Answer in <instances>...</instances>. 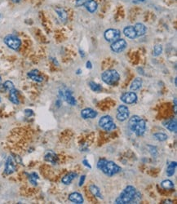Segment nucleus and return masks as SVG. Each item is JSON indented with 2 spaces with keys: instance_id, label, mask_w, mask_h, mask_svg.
Masks as SVG:
<instances>
[{
  "instance_id": "nucleus-25",
  "label": "nucleus",
  "mask_w": 177,
  "mask_h": 204,
  "mask_svg": "<svg viewBox=\"0 0 177 204\" xmlns=\"http://www.w3.org/2000/svg\"><path fill=\"white\" fill-rule=\"evenodd\" d=\"M130 116V111L127 112H117L116 118L119 122L126 121Z\"/></svg>"
},
{
  "instance_id": "nucleus-6",
  "label": "nucleus",
  "mask_w": 177,
  "mask_h": 204,
  "mask_svg": "<svg viewBox=\"0 0 177 204\" xmlns=\"http://www.w3.org/2000/svg\"><path fill=\"white\" fill-rule=\"evenodd\" d=\"M59 96L61 99L66 101L69 104L72 105V106H74L77 104L76 99L74 97L73 94H72V92L68 89L67 88H60L59 90Z\"/></svg>"
},
{
  "instance_id": "nucleus-37",
  "label": "nucleus",
  "mask_w": 177,
  "mask_h": 204,
  "mask_svg": "<svg viewBox=\"0 0 177 204\" xmlns=\"http://www.w3.org/2000/svg\"><path fill=\"white\" fill-rule=\"evenodd\" d=\"M13 158H14V160L16 163H20V164H22V161H21V157L18 156V155H16V154H14L13 155Z\"/></svg>"
},
{
  "instance_id": "nucleus-48",
  "label": "nucleus",
  "mask_w": 177,
  "mask_h": 204,
  "mask_svg": "<svg viewBox=\"0 0 177 204\" xmlns=\"http://www.w3.org/2000/svg\"><path fill=\"white\" fill-rule=\"evenodd\" d=\"M0 18H1V15H0Z\"/></svg>"
},
{
  "instance_id": "nucleus-29",
  "label": "nucleus",
  "mask_w": 177,
  "mask_h": 204,
  "mask_svg": "<svg viewBox=\"0 0 177 204\" xmlns=\"http://www.w3.org/2000/svg\"><path fill=\"white\" fill-rule=\"evenodd\" d=\"M89 87H90L91 91L96 92H101V91H102V86L98 84V83H95L93 81L89 82Z\"/></svg>"
},
{
  "instance_id": "nucleus-4",
  "label": "nucleus",
  "mask_w": 177,
  "mask_h": 204,
  "mask_svg": "<svg viewBox=\"0 0 177 204\" xmlns=\"http://www.w3.org/2000/svg\"><path fill=\"white\" fill-rule=\"evenodd\" d=\"M104 174H106L108 176H113L116 175V174L119 173L120 171H122L121 167H119L117 163H115L113 161H107L105 166L101 168V170Z\"/></svg>"
},
{
  "instance_id": "nucleus-24",
  "label": "nucleus",
  "mask_w": 177,
  "mask_h": 204,
  "mask_svg": "<svg viewBox=\"0 0 177 204\" xmlns=\"http://www.w3.org/2000/svg\"><path fill=\"white\" fill-rule=\"evenodd\" d=\"M55 11L61 22H65L67 21L68 15L67 13H66V12L65 11V9H63V8H56Z\"/></svg>"
},
{
  "instance_id": "nucleus-22",
  "label": "nucleus",
  "mask_w": 177,
  "mask_h": 204,
  "mask_svg": "<svg viewBox=\"0 0 177 204\" xmlns=\"http://www.w3.org/2000/svg\"><path fill=\"white\" fill-rule=\"evenodd\" d=\"M89 190H90V192L92 194V195H94L95 197L98 198L100 199H102L103 197H102V194L101 192V190L99 189V187H97L96 185H91L89 186Z\"/></svg>"
},
{
  "instance_id": "nucleus-28",
  "label": "nucleus",
  "mask_w": 177,
  "mask_h": 204,
  "mask_svg": "<svg viewBox=\"0 0 177 204\" xmlns=\"http://www.w3.org/2000/svg\"><path fill=\"white\" fill-rule=\"evenodd\" d=\"M28 179H29V181L31 183L32 185H37L39 176H38V175L36 172H32L30 174H28Z\"/></svg>"
},
{
  "instance_id": "nucleus-17",
  "label": "nucleus",
  "mask_w": 177,
  "mask_h": 204,
  "mask_svg": "<svg viewBox=\"0 0 177 204\" xmlns=\"http://www.w3.org/2000/svg\"><path fill=\"white\" fill-rule=\"evenodd\" d=\"M135 31H136V33H137V37L139 38V37H142L147 32V28L146 26H144L142 23H137V24L134 26Z\"/></svg>"
},
{
  "instance_id": "nucleus-45",
  "label": "nucleus",
  "mask_w": 177,
  "mask_h": 204,
  "mask_svg": "<svg viewBox=\"0 0 177 204\" xmlns=\"http://www.w3.org/2000/svg\"><path fill=\"white\" fill-rule=\"evenodd\" d=\"M2 82V78H1V75H0V83Z\"/></svg>"
},
{
  "instance_id": "nucleus-47",
  "label": "nucleus",
  "mask_w": 177,
  "mask_h": 204,
  "mask_svg": "<svg viewBox=\"0 0 177 204\" xmlns=\"http://www.w3.org/2000/svg\"><path fill=\"white\" fill-rule=\"evenodd\" d=\"M0 102H1V98H0Z\"/></svg>"
},
{
  "instance_id": "nucleus-11",
  "label": "nucleus",
  "mask_w": 177,
  "mask_h": 204,
  "mask_svg": "<svg viewBox=\"0 0 177 204\" xmlns=\"http://www.w3.org/2000/svg\"><path fill=\"white\" fill-rule=\"evenodd\" d=\"M80 115L83 119H93L96 118L98 113L91 108H85L82 110Z\"/></svg>"
},
{
  "instance_id": "nucleus-3",
  "label": "nucleus",
  "mask_w": 177,
  "mask_h": 204,
  "mask_svg": "<svg viewBox=\"0 0 177 204\" xmlns=\"http://www.w3.org/2000/svg\"><path fill=\"white\" fill-rule=\"evenodd\" d=\"M101 79L108 85L115 86L119 82L120 75L115 69H107L101 74Z\"/></svg>"
},
{
  "instance_id": "nucleus-44",
  "label": "nucleus",
  "mask_w": 177,
  "mask_h": 204,
  "mask_svg": "<svg viewBox=\"0 0 177 204\" xmlns=\"http://www.w3.org/2000/svg\"><path fill=\"white\" fill-rule=\"evenodd\" d=\"M80 71H81V70H80V69H78V73H77V74H80Z\"/></svg>"
},
{
  "instance_id": "nucleus-32",
  "label": "nucleus",
  "mask_w": 177,
  "mask_h": 204,
  "mask_svg": "<svg viewBox=\"0 0 177 204\" xmlns=\"http://www.w3.org/2000/svg\"><path fill=\"white\" fill-rule=\"evenodd\" d=\"M163 50V46H162V45H156L155 47H154V48H153V55L154 56V57H158V56H159V55L162 54Z\"/></svg>"
},
{
  "instance_id": "nucleus-42",
  "label": "nucleus",
  "mask_w": 177,
  "mask_h": 204,
  "mask_svg": "<svg viewBox=\"0 0 177 204\" xmlns=\"http://www.w3.org/2000/svg\"><path fill=\"white\" fill-rule=\"evenodd\" d=\"M79 53H80V56H81L82 57H85V54H84L83 51L81 50V49H80V50H79Z\"/></svg>"
},
{
  "instance_id": "nucleus-36",
  "label": "nucleus",
  "mask_w": 177,
  "mask_h": 204,
  "mask_svg": "<svg viewBox=\"0 0 177 204\" xmlns=\"http://www.w3.org/2000/svg\"><path fill=\"white\" fill-rule=\"evenodd\" d=\"M129 111V109H128V107L124 105V104H121L119 106L117 107V112H127Z\"/></svg>"
},
{
  "instance_id": "nucleus-1",
  "label": "nucleus",
  "mask_w": 177,
  "mask_h": 204,
  "mask_svg": "<svg viewBox=\"0 0 177 204\" xmlns=\"http://www.w3.org/2000/svg\"><path fill=\"white\" fill-rule=\"evenodd\" d=\"M128 128L138 136H142L146 131V122L141 117L133 115L128 122Z\"/></svg>"
},
{
  "instance_id": "nucleus-8",
  "label": "nucleus",
  "mask_w": 177,
  "mask_h": 204,
  "mask_svg": "<svg viewBox=\"0 0 177 204\" xmlns=\"http://www.w3.org/2000/svg\"><path fill=\"white\" fill-rule=\"evenodd\" d=\"M120 30L117 29H106L104 33V37L107 42H114L120 38Z\"/></svg>"
},
{
  "instance_id": "nucleus-13",
  "label": "nucleus",
  "mask_w": 177,
  "mask_h": 204,
  "mask_svg": "<svg viewBox=\"0 0 177 204\" xmlns=\"http://www.w3.org/2000/svg\"><path fill=\"white\" fill-rule=\"evenodd\" d=\"M68 198H69V200H70V202H74V203L83 204L84 202L83 195H82L80 193H78V192L71 193V194L69 195Z\"/></svg>"
},
{
  "instance_id": "nucleus-40",
  "label": "nucleus",
  "mask_w": 177,
  "mask_h": 204,
  "mask_svg": "<svg viewBox=\"0 0 177 204\" xmlns=\"http://www.w3.org/2000/svg\"><path fill=\"white\" fill-rule=\"evenodd\" d=\"M83 165H84V166H85V167H87V168L91 169V164L89 163V162L87 161V159H83Z\"/></svg>"
},
{
  "instance_id": "nucleus-5",
  "label": "nucleus",
  "mask_w": 177,
  "mask_h": 204,
  "mask_svg": "<svg viewBox=\"0 0 177 204\" xmlns=\"http://www.w3.org/2000/svg\"><path fill=\"white\" fill-rule=\"evenodd\" d=\"M3 41H4V43L8 48L15 51L18 50L21 48V39L16 35H13V34L7 35L4 38Z\"/></svg>"
},
{
  "instance_id": "nucleus-41",
  "label": "nucleus",
  "mask_w": 177,
  "mask_h": 204,
  "mask_svg": "<svg viewBox=\"0 0 177 204\" xmlns=\"http://www.w3.org/2000/svg\"><path fill=\"white\" fill-rule=\"evenodd\" d=\"M86 67L87 68V69H91V68H92V65H91V61H87V63H86Z\"/></svg>"
},
{
  "instance_id": "nucleus-20",
  "label": "nucleus",
  "mask_w": 177,
  "mask_h": 204,
  "mask_svg": "<svg viewBox=\"0 0 177 204\" xmlns=\"http://www.w3.org/2000/svg\"><path fill=\"white\" fill-rule=\"evenodd\" d=\"M142 83H143V80L141 78H136L134 80L132 81V84L130 86V89L133 92L139 90L140 88L142 87Z\"/></svg>"
},
{
  "instance_id": "nucleus-43",
  "label": "nucleus",
  "mask_w": 177,
  "mask_h": 204,
  "mask_svg": "<svg viewBox=\"0 0 177 204\" xmlns=\"http://www.w3.org/2000/svg\"><path fill=\"white\" fill-rule=\"evenodd\" d=\"M12 2H15V3H18V2H20L21 0H12Z\"/></svg>"
},
{
  "instance_id": "nucleus-27",
  "label": "nucleus",
  "mask_w": 177,
  "mask_h": 204,
  "mask_svg": "<svg viewBox=\"0 0 177 204\" xmlns=\"http://www.w3.org/2000/svg\"><path fill=\"white\" fill-rule=\"evenodd\" d=\"M161 186L165 190H172L174 189V183L170 180H164L161 182Z\"/></svg>"
},
{
  "instance_id": "nucleus-21",
  "label": "nucleus",
  "mask_w": 177,
  "mask_h": 204,
  "mask_svg": "<svg viewBox=\"0 0 177 204\" xmlns=\"http://www.w3.org/2000/svg\"><path fill=\"white\" fill-rule=\"evenodd\" d=\"M9 100L14 104H19L20 100L17 96V90L16 88H13L9 91Z\"/></svg>"
},
{
  "instance_id": "nucleus-31",
  "label": "nucleus",
  "mask_w": 177,
  "mask_h": 204,
  "mask_svg": "<svg viewBox=\"0 0 177 204\" xmlns=\"http://www.w3.org/2000/svg\"><path fill=\"white\" fill-rule=\"evenodd\" d=\"M102 128H103L104 130L107 131H110L114 130L115 128H116V124L114 123V121H111L110 122V123H108V124H106V125H105Z\"/></svg>"
},
{
  "instance_id": "nucleus-7",
  "label": "nucleus",
  "mask_w": 177,
  "mask_h": 204,
  "mask_svg": "<svg viewBox=\"0 0 177 204\" xmlns=\"http://www.w3.org/2000/svg\"><path fill=\"white\" fill-rule=\"evenodd\" d=\"M127 47V41L123 39V38H118L117 40H115L114 42H113V43L110 46L111 50L114 52L116 53H120L122 51L125 50L126 48Z\"/></svg>"
},
{
  "instance_id": "nucleus-34",
  "label": "nucleus",
  "mask_w": 177,
  "mask_h": 204,
  "mask_svg": "<svg viewBox=\"0 0 177 204\" xmlns=\"http://www.w3.org/2000/svg\"><path fill=\"white\" fill-rule=\"evenodd\" d=\"M108 160L106 159H100L98 160V162H97V168L99 169V170H101V168L103 167L104 166H105V164L106 163V162H107Z\"/></svg>"
},
{
  "instance_id": "nucleus-10",
  "label": "nucleus",
  "mask_w": 177,
  "mask_h": 204,
  "mask_svg": "<svg viewBox=\"0 0 177 204\" xmlns=\"http://www.w3.org/2000/svg\"><path fill=\"white\" fill-rule=\"evenodd\" d=\"M16 171H17V167L15 164V160L12 157L9 156L7 158L6 164H5L4 173L6 175H11V174L14 173Z\"/></svg>"
},
{
  "instance_id": "nucleus-12",
  "label": "nucleus",
  "mask_w": 177,
  "mask_h": 204,
  "mask_svg": "<svg viewBox=\"0 0 177 204\" xmlns=\"http://www.w3.org/2000/svg\"><path fill=\"white\" fill-rule=\"evenodd\" d=\"M44 159H45V161L55 165V164L57 163L58 156L57 154H56L55 152H53L52 150H48V151L45 153Z\"/></svg>"
},
{
  "instance_id": "nucleus-23",
  "label": "nucleus",
  "mask_w": 177,
  "mask_h": 204,
  "mask_svg": "<svg viewBox=\"0 0 177 204\" xmlns=\"http://www.w3.org/2000/svg\"><path fill=\"white\" fill-rule=\"evenodd\" d=\"M177 163L176 162H171L170 163L167 165V176L171 177L174 174H175V169H176Z\"/></svg>"
},
{
  "instance_id": "nucleus-26",
  "label": "nucleus",
  "mask_w": 177,
  "mask_h": 204,
  "mask_svg": "<svg viewBox=\"0 0 177 204\" xmlns=\"http://www.w3.org/2000/svg\"><path fill=\"white\" fill-rule=\"evenodd\" d=\"M111 121H114L112 117L110 116V115H105V116L101 117L100 120H99V126L102 128L105 125H106L108 123H110V122Z\"/></svg>"
},
{
  "instance_id": "nucleus-38",
  "label": "nucleus",
  "mask_w": 177,
  "mask_h": 204,
  "mask_svg": "<svg viewBox=\"0 0 177 204\" xmlns=\"http://www.w3.org/2000/svg\"><path fill=\"white\" fill-rule=\"evenodd\" d=\"M85 179H86V176H85V175H83V176H81V177H80V180H79V187H81L82 185H83L84 181H85Z\"/></svg>"
},
{
  "instance_id": "nucleus-30",
  "label": "nucleus",
  "mask_w": 177,
  "mask_h": 204,
  "mask_svg": "<svg viewBox=\"0 0 177 204\" xmlns=\"http://www.w3.org/2000/svg\"><path fill=\"white\" fill-rule=\"evenodd\" d=\"M153 137L155 138L156 140L160 141V142H163V141H166L167 140V135L165 134V133L163 132H158V133H154L153 134Z\"/></svg>"
},
{
  "instance_id": "nucleus-39",
  "label": "nucleus",
  "mask_w": 177,
  "mask_h": 204,
  "mask_svg": "<svg viewBox=\"0 0 177 204\" xmlns=\"http://www.w3.org/2000/svg\"><path fill=\"white\" fill-rule=\"evenodd\" d=\"M25 115H26L27 117H30L34 114V112H33V110H31V109H25Z\"/></svg>"
},
{
  "instance_id": "nucleus-2",
  "label": "nucleus",
  "mask_w": 177,
  "mask_h": 204,
  "mask_svg": "<svg viewBox=\"0 0 177 204\" xmlns=\"http://www.w3.org/2000/svg\"><path fill=\"white\" fill-rule=\"evenodd\" d=\"M137 193V189L132 185H127L122 190L119 196L115 199V203L117 204H129L133 202L135 194Z\"/></svg>"
},
{
  "instance_id": "nucleus-15",
  "label": "nucleus",
  "mask_w": 177,
  "mask_h": 204,
  "mask_svg": "<svg viewBox=\"0 0 177 204\" xmlns=\"http://www.w3.org/2000/svg\"><path fill=\"white\" fill-rule=\"evenodd\" d=\"M83 5L86 7V9L91 13H94L98 8V4L95 0H86Z\"/></svg>"
},
{
  "instance_id": "nucleus-9",
  "label": "nucleus",
  "mask_w": 177,
  "mask_h": 204,
  "mask_svg": "<svg viewBox=\"0 0 177 204\" xmlns=\"http://www.w3.org/2000/svg\"><path fill=\"white\" fill-rule=\"evenodd\" d=\"M137 99H138V97H137V93L134 92L122 93L120 96V100H122L123 103L127 104H132L137 103Z\"/></svg>"
},
{
  "instance_id": "nucleus-35",
  "label": "nucleus",
  "mask_w": 177,
  "mask_h": 204,
  "mask_svg": "<svg viewBox=\"0 0 177 204\" xmlns=\"http://www.w3.org/2000/svg\"><path fill=\"white\" fill-rule=\"evenodd\" d=\"M147 147L148 148L149 150V152L150 154L153 155V156H156L157 154H158V150H157V148L155 146H153V145H147Z\"/></svg>"
},
{
  "instance_id": "nucleus-19",
  "label": "nucleus",
  "mask_w": 177,
  "mask_h": 204,
  "mask_svg": "<svg viewBox=\"0 0 177 204\" xmlns=\"http://www.w3.org/2000/svg\"><path fill=\"white\" fill-rule=\"evenodd\" d=\"M77 177V173L76 172H70L67 175H65L62 179H61V182L64 184V185H70L71 182L74 179Z\"/></svg>"
},
{
  "instance_id": "nucleus-16",
  "label": "nucleus",
  "mask_w": 177,
  "mask_h": 204,
  "mask_svg": "<svg viewBox=\"0 0 177 204\" xmlns=\"http://www.w3.org/2000/svg\"><path fill=\"white\" fill-rule=\"evenodd\" d=\"M27 76L33 81H35L37 83H42L43 81V76H41L38 69H33L27 74Z\"/></svg>"
},
{
  "instance_id": "nucleus-46",
  "label": "nucleus",
  "mask_w": 177,
  "mask_h": 204,
  "mask_svg": "<svg viewBox=\"0 0 177 204\" xmlns=\"http://www.w3.org/2000/svg\"><path fill=\"white\" fill-rule=\"evenodd\" d=\"M140 1H141V2H143V1H144V0H140Z\"/></svg>"
},
{
  "instance_id": "nucleus-18",
  "label": "nucleus",
  "mask_w": 177,
  "mask_h": 204,
  "mask_svg": "<svg viewBox=\"0 0 177 204\" xmlns=\"http://www.w3.org/2000/svg\"><path fill=\"white\" fill-rule=\"evenodd\" d=\"M164 127H165L167 130H169L170 131H174V132H176V129H177V123H176V119H170V120H167V122H165L163 124Z\"/></svg>"
},
{
  "instance_id": "nucleus-14",
  "label": "nucleus",
  "mask_w": 177,
  "mask_h": 204,
  "mask_svg": "<svg viewBox=\"0 0 177 204\" xmlns=\"http://www.w3.org/2000/svg\"><path fill=\"white\" fill-rule=\"evenodd\" d=\"M123 33L126 37H127L130 39H135L137 38V33H136V31H135L134 26H126L124 29H123Z\"/></svg>"
},
{
  "instance_id": "nucleus-33",
  "label": "nucleus",
  "mask_w": 177,
  "mask_h": 204,
  "mask_svg": "<svg viewBox=\"0 0 177 204\" xmlns=\"http://www.w3.org/2000/svg\"><path fill=\"white\" fill-rule=\"evenodd\" d=\"M2 86H3L5 91H10L12 90V89H13V88H15L13 83H12V81L9 80L6 81V82L2 84Z\"/></svg>"
}]
</instances>
